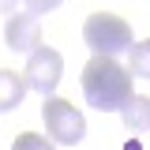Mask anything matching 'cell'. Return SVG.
Here are the masks:
<instances>
[{
    "label": "cell",
    "mask_w": 150,
    "mask_h": 150,
    "mask_svg": "<svg viewBox=\"0 0 150 150\" xmlns=\"http://www.w3.org/2000/svg\"><path fill=\"white\" fill-rule=\"evenodd\" d=\"M4 41H8V49H15V53H34L38 45H41V23H38V15H30V11L8 15Z\"/></svg>",
    "instance_id": "5"
},
{
    "label": "cell",
    "mask_w": 150,
    "mask_h": 150,
    "mask_svg": "<svg viewBox=\"0 0 150 150\" xmlns=\"http://www.w3.org/2000/svg\"><path fill=\"white\" fill-rule=\"evenodd\" d=\"M131 71L112 56H94L83 68V94L98 112H112L131 98Z\"/></svg>",
    "instance_id": "1"
},
{
    "label": "cell",
    "mask_w": 150,
    "mask_h": 150,
    "mask_svg": "<svg viewBox=\"0 0 150 150\" xmlns=\"http://www.w3.org/2000/svg\"><path fill=\"white\" fill-rule=\"evenodd\" d=\"M60 75H64V56L56 53L53 45H38L30 60H26V90H38L41 98H53L56 86H60Z\"/></svg>",
    "instance_id": "4"
},
{
    "label": "cell",
    "mask_w": 150,
    "mask_h": 150,
    "mask_svg": "<svg viewBox=\"0 0 150 150\" xmlns=\"http://www.w3.org/2000/svg\"><path fill=\"white\" fill-rule=\"evenodd\" d=\"M120 120H124V128H128L131 135L150 131V98H143V94H131L128 101L120 105Z\"/></svg>",
    "instance_id": "6"
},
{
    "label": "cell",
    "mask_w": 150,
    "mask_h": 150,
    "mask_svg": "<svg viewBox=\"0 0 150 150\" xmlns=\"http://www.w3.org/2000/svg\"><path fill=\"white\" fill-rule=\"evenodd\" d=\"M128 71H131V79H150V38L146 41H131Z\"/></svg>",
    "instance_id": "8"
},
{
    "label": "cell",
    "mask_w": 150,
    "mask_h": 150,
    "mask_svg": "<svg viewBox=\"0 0 150 150\" xmlns=\"http://www.w3.org/2000/svg\"><path fill=\"white\" fill-rule=\"evenodd\" d=\"M23 98H26V79L15 75V71H8V68H0V112L19 109Z\"/></svg>",
    "instance_id": "7"
},
{
    "label": "cell",
    "mask_w": 150,
    "mask_h": 150,
    "mask_svg": "<svg viewBox=\"0 0 150 150\" xmlns=\"http://www.w3.org/2000/svg\"><path fill=\"white\" fill-rule=\"evenodd\" d=\"M23 0H0V15H15V8Z\"/></svg>",
    "instance_id": "11"
},
{
    "label": "cell",
    "mask_w": 150,
    "mask_h": 150,
    "mask_svg": "<svg viewBox=\"0 0 150 150\" xmlns=\"http://www.w3.org/2000/svg\"><path fill=\"white\" fill-rule=\"evenodd\" d=\"M83 41L90 45L94 56H116L131 49V26L120 15H109V11H94L86 23H83Z\"/></svg>",
    "instance_id": "2"
},
{
    "label": "cell",
    "mask_w": 150,
    "mask_h": 150,
    "mask_svg": "<svg viewBox=\"0 0 150 150\" xmlns=\"http://www.w3.org/2000/svg\"><path fill=\"white\" fill-rule=\"evenodd\" d=\"M23 4H26V11H30V15H45V11L60 8L64 0H23Z\"/></svg>",
    "instance_id": "10"
},
{
    "label": "cell",
    "mask_w": 150,
    "mask_h": 150,
    "mask_svg": "<svg viewBox=\"0 0 150 150\" xmlns=\"http://www.w3.org/2000/svg\"><path fill=\"white\" fill-rule=\"evenodd\" d=\"M41 120H45L49 139L60 143V146H75V143H83V135H86V120H83V112L75 109L71 101H64V98H45V105H41Z\"/></svg>",
    "instance_id": "3"
},
{
    "label": "cell",
    "mask_w": 150,
    "mask_h": 150,
    "mask_svg": "<svg viewBox=\"0 0 150 150\" xmlns=\"http://www.w3.org/2000/svg\"><path fill=\"white\" fill-rule=\"evenodd\" d=\"M11 150H53V143L45 135H38V131H23L15 143H11Z\"/></svg>",
    "instance_id": "9"
}]
</instances>
